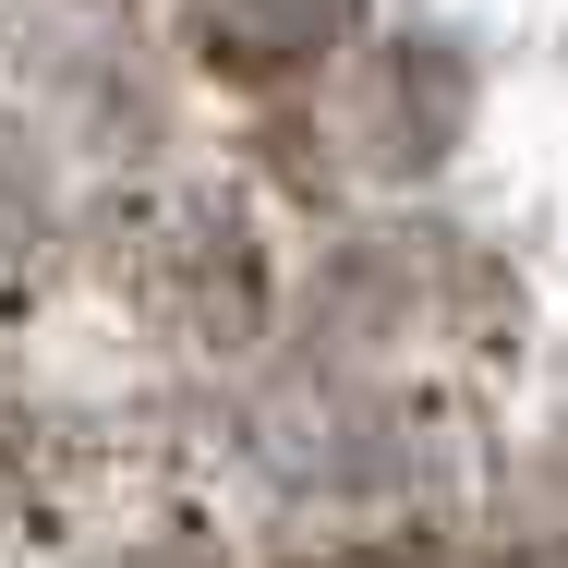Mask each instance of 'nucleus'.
<instances>
[{
    "mask_svg": "<svg viewBox=\"0 0 568 568\" xmlns=\"http://www.w3.org/2000/svg\"><path fill=\"white\" fill-rule=\"evenodd\" d=\"M194 12H206V37L230 61H315L351 24V0H194Z\"/></svg>",
    "mask_w": 568,
    "mask_h": 568,
    "instance_id": "obj_1",
    "label": "nucleus"
}]
</instances>
